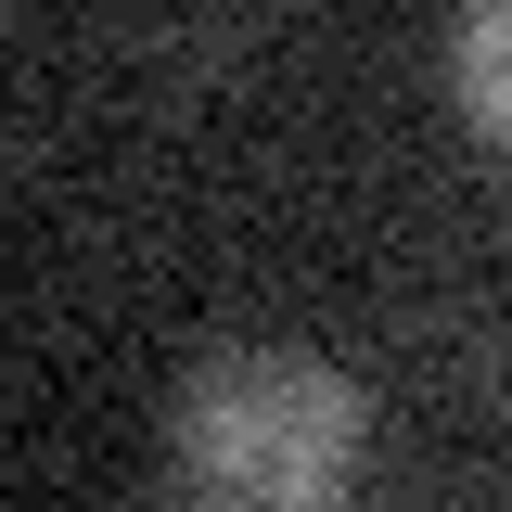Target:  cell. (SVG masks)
Here are the masks:
<instances>
[{
  "instance_id": "6da1fadb",
  "label": "cell",
  "mask_w": 512,
  "mask_h": 512,
  "mask_svg": "<svg viewBox=\"0 0 512 512\" xmlns=\"http://www.w3.org/2000/svg\"><path fill=\"white\" fill-rule=\"evenodd\" d=\"M372 461V384L320 346H218L167 397L180 512H346Z\"/></svg>"
},
{
  "instance_id": "7a4b0ae2",
  "label": "cell",
  "mask_w": 512,
  "mask_h": 512,
  "mask_svg": "<svg viewBox=\"0 0 512 512\" xmlns=\"http://www.w3.org/2000/svg\"><path fill=\"white\" fill-rule=\"evenodd\" d=\"M448 103L487 128V141H512V0H487V13L448 26Z\"/></svg>"
}]
</instances>
